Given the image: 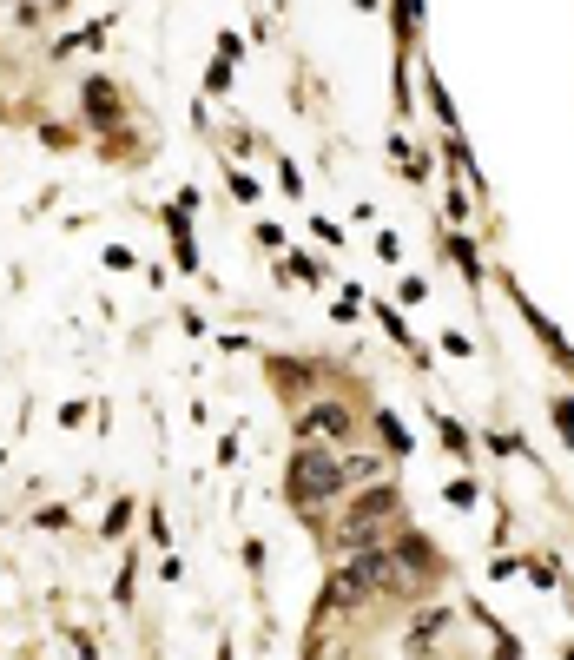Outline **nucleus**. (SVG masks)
<instances>
[{"instance_id": "20e7f679", "label": "nucleus", "mask_w": 574, "mask_h": 660, "mask_svg": "<svg viewBox=\"0 0 574 660\" xmlns=\"http://www.w3.org/2000/svg\"><path fill=\"white\" fill-rule=\"evenodd\" d=\"M311 429H317V436H350V409H343V403H317V409H311Z\"/></svg>"}, {"instance_id": "f03ea898", "label": "nucleus", "mask_w": 574, "mask_h": 660, "mask_svg": "<svg viewBox=\"0 0 574 660\" xmlns=\"http://www.w3.org/2000/svg\"><path fill=\"white\" fill-rule=\"evenodd\" d=\"M119 113H126V106H119L113 79H87V119H93V126H113Z\"/></svg>"}, {"instance_id": "7ed1b4c3", "label": "nucleus", "mask_w": 574, "mask_h": 660, "mask_svg": "<svg viewBox=\"0 0 574 660\" xmlns=\"http://www.w3.org/2000/svg\"><path fill=\"white\" fill-rule=\"evenodd\" d=\"M522 317H528V330H535V337H541V344H548V356H555V370H574V350L561 344V330H555L548 317H541V311L528 304V297H522Z\"/></svg>"}, {"instance_id": "39448f33", "label": "nucleus", "mask_w": 574, "mask_h": 660, "mask_svg": "<svg viewBox=\"0 0 574 660\" xmlns=\"http://www.w3.org/2000/svg\"><path fill=\"white\" fill-rule=\"evenodd\" d=\"M396 562H403V568H423V574H429V568H436V548H429V541H416V535H403V541H396Z\"/></svg>"}, {"instance_id": "423d86ee", "label": "nucleus", "mask_w": 574, "mask_h": 660, "mask_svg": "<svg viewBox=\"0 0 574 660\" xmlns=\"http://www.w3.org/2000/svg\"><path fill=\"white\" fill-rule=\"evenodd\" d=\"M555 423H561V436H568V449H574V397H555Z\"/></svg>"}, {"instance_id": "f257e3e1", "label": "nucleus", "mask_w": 574, "mask_h": 660, "mask_svg": "<svg viewBox=\"0 0 574 660\" xmlns=\"http://www.w3.org/2000/svg\"><path fill=\"white\" fill-rule=\"evenodd\" d=\"M337 489H343V462L331 449H297V462H291V495L297 502H331Z\"/></svg>"}, {"instance_id": "0eeeda50", "label": "nucleus", "mask_w": 574, "mask_h": 660, "mask_svg": "<svg viewBox=\"0 0 574 660\" xmlns=\"http://www.w3.org/2000/svg\"><path fill=\"white\" fill-rule=\"evenodd\" d=\"M53 7H73V0H53Z\"/></svg>"}]
</instances>
